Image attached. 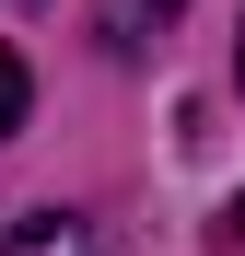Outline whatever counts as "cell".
Here are the masks:
<instances>
[{
	"mask_svg": "<svg viewBox=\"0 0 245 256\" xmlns=\"http://www.w3.org/2000/svg\"><path fill=\"white\" fill-rule=\"evenodd\" d=\"M0 256H105L94 222H70V210H24L12 233H0Z\"/></svg>",
	"mask_w": 245,
	"mask_h": 256,
	"instance_id": "obj_1",
	"label": "cell"
},
{
	"mask_svg": "<svg viewBox=\"0 0 245 256\" xmlns=\"http://www.w3.org/2000/svg\"><path fill=\"white\" fill-rule=\"evenodd\" d=\"M175 12H187V0H117L105 24H117V47H140V24H175Z\"/></svg>",
	"mask_w": 245,
	"mask_h": 256,
	"instance_id": "obj_2",
	"label": "cell"
},
{
	"mask_svg": "<svg viewBox=\"0 0 245 256\" xmlns=\"http://www.w3.org/2000/svg\"><path fill=\"white\" fill-rule=\"evenodd\" d=\"M24 105H35V82H24V58H12V47H0V140L24 128Z\"/></svg>",
	"mask_w": 245,
	"mask_h": 256,
	"instance_id": "obj_3",
	"label": "cell"
},
{
	"mask_svg": "<svg viewBox=\"0 0 245 256\" xmlns=\"http://www.w3.org/2000/svg\"><path fill=\"white\" fill-rule=\"evenodd\" d=\"M233 82H245V35H233Z\"/></svg>",
	"mask_w": 245,
	"mask_h": 256,
	"instance_id": "obj_4",
	"label": "cell"
},
{
	"mask_svg": "<svg viewBox=\"0 0 245 256\" xmlns=\"http://www.w3.org/2000/svg\"><path fill=\"white\" fill-rule=\"evenodd\" d=\"M233 233H245V198H233Z\"/></svg>",
	"mask_w": 245,
	"mask_h": 256,
	"instance_id": "obj_5",
	"label": "cell"
}]
</instances>
